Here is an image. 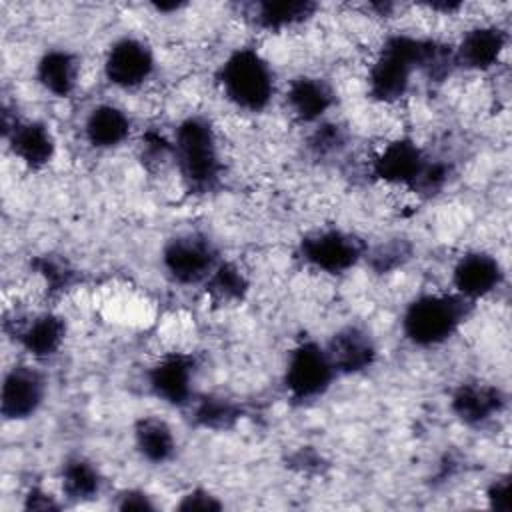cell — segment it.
Segmentation results:
<instances>
[{
	"label": "cell",
	"instance_id": "obj_1",
	"mask_svg": "<svg viewBox=\"0 0 512 512\" xmlns=\"http://www.w3.org/2000/svg\"><path fill=\"white\" fill-rule=\"evenodd\" d=\"M172 156L190 190L208 192L218 182L222 162L210 120L202 116L184 118L174 130Z\"/></svg>",
	"mask_w": 512,
	"mask_h": 512
},
{
	"label": "cell",
	"instance_id": "obj_2",
	"mask_svg": "<svg viewBox=\"0 0 512 512\" xmlns=\"http://www.w3.org/2000/svg\"><path fill=\"white\" fill-rule=\"evenodd\" d=\"M218 84L236 108L246 112L264 110L274 96V72L266 58L248 46L226 56L218 70Z\"/></svg>",
	"mask_w": 512,
	"mask_h": 512
},
{
	"label": "cell",
	"instance_id": "obj_3",
	"mask_svg": "<svg viewBox=\"0 0 512 512\" xmlns=\"http://www.w3.org/2000/svg\"><path fill=\"white\" fill-rule=\"evenodd\" d=\"M472 302L454 294H420L402 314V332L416 346L446 342L464 322Z\"/></svg>",
	"mask_w": 512,
	"mask_h": 512
},
{
	"label": "cell",
	"instance_id": "obj_4",
	"mask_svg": "<svg viewBox=\"0 0 512 512\" xmlns=\"http://www.w3.org/2000/svg\"><path fill=\"white\" fill-rule=\"evenodd\" d=\"M336 370L322 344L306 340L300 342L290 354L284 372V384L292 398L310 400L328 390Z\"/></svg>",
	"mask_w": 512,
	"mask_h": 512
},
{
	"label": "cell",
	"instance_id": "obj_5",
	"mask_svg": "<svg viewBox=\"0 0 512 512\" xmlns=\"http://www.w3.org/2000/svg\"><path fill=\"white\" fill-rule=\"evenodd\" d=\"M220 262L214 244L200 234H182L162 248V266L178 284L206 282Z\"/></svg>",
	"mask_w": 512,
	"mask_h": 512
},
{
	"label": "cell",
	"instance_id": "obj_6",
	"mask_svg": "<svg viewBox=\"0 0 512 512\" xmlns=\"http://www.w3.org/2000/svg\"><path fill=\"white\" fill-rule=\"evenodd\" d=\"M364 254V244L344 230H320L300 242L302 260L326 274H342L356 266Z\"/></svg>",
	"mask_w": 512,
	"mask_h": 512
},
{
	"label": "cell",
	"instance_id": "obj_7",
	"mask_svg": "<svg viewBox=\"0 0 512 512\" xmlns=\"http://www.w3.org/2000/svg\"><path fill=\"white\" fill-rule=\"evenodd\" d=\"M152 48L134 36L118 38L106 52L104 74L110 84L130 90L142 86L154 72Z\"/></svg>",
	"mask_w": 512,
	"mask_h": 512
},
{
	"label": "cell",
	"instance_id": "obj_8",
	"mask_svg": "<svg viewBox=\"0 0 512 512\" xmlns=\"http://www.w3.org/2000/svg\"><path fill=\"white\" fill-rule=\"evenodd\" d=\"M430 158L410 138H396L374 156L372 172L386 184L416 188Z\"/></svg>",
	"mask_w": 512,
	"mask_h": 512
},
{
	"label": "cell",
	"instance_id": "obj_9",
	"mask_svg": "<svg viewBox=\"0 0 512 512\" xmlns=\"http://www.w3.org/2000/svg\"><path fill=\"white\" fill-rule=\"evenodd\" d=\"M46 382L44 376L26 364L12 366L2 380L0 410L6 420H26L34 416L44 400Z\"/></svg>",
	"mask_w": 512,
	"mask_h": 512
},
{
	"label": "cell",
	"instance_id": "obj_10",
	"mask_svg": "<svg viewBox=\"0 0 512 512\" xmlns=\"http://www.w3.org/2000/svg\"><path fill=\"white\" fill-rule=\"evenodd\" d=\"M504 278V270L488 252H468L464 254L452 270V286L458 296L468 302L492 294Z\"/></svg>",
	"mask_w": 512,
	"mask_h": 512
},
{
	"label": "cell",
	"instance_id": "obj_11",
	"mask_svg": "<svg viewBox=\"0 0 512 512\" xmlns=\"http://www.w3.org/2000/svg\"><path fill=\"white\" fill-rule=\"evenodd\" d=\"M194 358L188 354H166L148 370V386L162 402L184 406L192 396Z\"/></svg>",
	"mask_w": 512,
	"mask_h": 512
},
{
	"label": "cell",
	"instance_id": "obj_12",
	"mask_svg": "<svg viewBox=\"0 0 512 512\" xmlns=\"http://www.w3.org/2000/svg\"><path fill=\"white\" fill-rule=\"evenodd\" d=\"M12 154L32 170H40L52 162L56 142L50 128L40 120H14L4 128Z\"/></svg>",
	"mask_w": 512,
	"mask_h": 512
},
{
	"label": "cell",
	"instance_id": "obj_13",
	"mask_svg": "<svg viewBox=\"0 0 512 512\" xmlns=\"http://www.w3.org/2000/svg\"><path fill=\"white\" fill-rule=\"evenodd\" d=\"M336 374H358L376 360V346L370 334L360 326L340 328L324 346Z\"/></svg>",
	"mask_w": 512,
	"mask_h": 512
},
{
	"label": "cell",
	"instance_id": "obj_14",
	"mask_svg": "<svg viewBox=\"0 0 512 512\" xmlns=\"http://www.w3.org/2000/svg\"><path fill=\"white\" fill-rule=\"evenodd\" d=\"M506 50V32L494 24H478L464 32L454 48V62L468 70H488Z\"/></svg>",
	"mask_w": 512,
	"mask_h": 512
},
{
	"label": "cell",
	"instance_id": "obj_15",
	"mask_svg": "<svg viewBox=\"0 0 512 512\" xmlns=\"http://www.w3.org/2000/svg\"><path fill=\"white\" fill-rule=\"evenodd\" d=\"M286 104L300 122H316L334 104V92L318 76H298L288 84Z\"/></svg>",
	"mask_w": 512,
	"mask_h": 512
},
{
	"label": "cell",
	"instance_id": "obj_16",
	"mask_svg": "<svg viewBox=\"0 0 512 512\" xmlns=\"http://www.w3.org/2000/svg\"><path fill=\"white\" fill-rule=\"evenodd\" d=\"M452 412L466 424H484L504 406V394L492 384H460L450 400Z\"/></svg>",
	"mask_w": 512,
	"mask_h": 512
},
{
	"label": "cell",
	"instance_id": "obj_17",
	"mask_svg": "<svg viewBox=\"0 0 512 512\" xmlns=\"http://www.w3.org/2000/svg\"><path fill=\"white\" fill-rule=\"evenodd\" d=\"M130 118L128 114L114 104H98L94 106L84 122V136L90 146L108 150L120 146L130 134Z\"/></svg>",
	"mask_w": 512,
	"mask_h": 512
},
{
	"label": "cell",
	"instance_id": "obj_18",
	"mask_svg": "<svg viewBox=\"0 0 512 512\" xmlns=\"http://www.w3.org/2000/svg\"><path fill=\"white\" fill-rule=\"evenodd\" d=\"M78 70V60L72 52L52 48L40 56L36 64V80L46 92L58 98H68L76 90Z\"/></svg>",
	"mask_w": 512,
	"mask_h": 512
},
{
	"label": "cell",
	"instance_id": "obj_19",
	"mask_svg": "<svg viewBox=\"0 0 512 512\" xmlns=\"http://www.w3.org/2000/svg\"><path fill=\"white\" fill-rule=\"evenodd\" d=\"M64 336H66V324L60 316L52 312L36 314L18 332L20 346L32 358H40V360L54 356L60 350Z\"/></svg>",
	"mask_w": 512,
	"mask_h": 512
},
{
	"label": "cell",
	"instance_id": "obj_20",
	"mask_svg": "<svg viewBox=\"0 0 512 512\" xmlns=\"http://www.w3.org/2000/svg\"><path fill=\"white\" fill-rule=\"evenodd\" d=\"M134 444L140 456L152 464L168 462L176 452L172 428L156 416H144L134 426Z\"/></svg>",
	"mask_w": 512,
	"mask_h": 512
},
{
	"label": "cell",
	"instance_id": "obj_21",
	"mask_svg": "<svg viewBox=\"0 0 512 512\" xmlns=\"http://www.w3.org/2000/svg\"><path fill=\"white\" fill-rule=\"evenodd\" d=\"M316 10L308 0H264L252 6V20L264 30H284L308 20Z\"/></svg>",
	"mask_w": 512,
	"mask_h": 512
},
{
	"label": "cell",
	"instance_id": "obj_22",
	"mask_svg": "<svg viewBox=\"0 0 512 512\" xmlns=\"http://www.w3.org/2000/svg\"><path fill=\"white\" fill-rule=\"evenodd\" d=\"M62 492L74 502L92 500L98 496L102 478L98 468L84 456H72L62 464Z\"/></svg>",
	"mask_w": 512,
	"mask_h": 512
},
{
	"label": "cell",
	"instance_id": "obj_23",
	"mask_svg": "<svg viewBox=\"0 0 512 512\" xmlns=\"http://www.w3.org/2000/svg\"><path fill=\"white\" fill-rule=\"evenodd\" d=\"M206 292L218 302L242 300L248 290V280L242 270L232 262H218L206 278Z\"/></svg>",
	"mask_w": 512,
	"mask_h": 512
},
{
	"label": "cell",
	"instance_id": "obj_24",
	"mask_svg": "<svg viewBox=\"0 0 512 512\" xmlns=\"http://www.w3.org/2000/svg\"><path fill=\"white\" fill-rule=\"evenodd\" d=\"M238 416V408L224 398H204L196 408V418L210 428H224Z\"/></svg>",
	"mask_w": 512,
	"mask_h": 512
},
{
	"label": "cell",
	"instance_id": "obj_25",
	"mask_svg": "<svg viewBox=\"0 0 512 512\" xmlns=\"http://www.w3.org/2000/svg\"><path fill=\"white\" fill-rule=\"evenodd\" d=\"M346 142V136L342 132L340 126H334V124H322L318 126V130L314 132L312 136V148L320 154H326V152H336L344 146Z\"/></svg>",
	"mask_w": 512,
	"mask_h": 512
},
{
	"label": "cell",
	"instance_id": "obj_26",
	"mask_svg": "<svg viewBox=\"0 0 512 512\" xmlns=\"http://www.w3.org/2000/svg\"><path fill=\"white\" fill-rule=\"evenodd\" d=\"M510 480L508 476L494 478L492 484L486 490V498L492 510L496 512H508L510 510Z\"/></svg>",
	"mask_w": 512,
	"mask_h": 512
},
{
	"label": "cell",
	"instance_id": "obj_27",
	"mask_svg": "<svg viewBox=\"0 0 512 512\" xmlns=\"http://www.w3.org/2000/svg\"><path fill=\"white\" fill-rule=\"evenodd\" d=\"M222 504L206 490H192L182 496L178 510H220Z\"/></svg>",
	"mask_w": 512,
	"mask_h": 512
},
{
	"label": "cell",
	"instance_id": "obj_28",
	"mask_svg": "<svg viewBox=\"0 0 512 512\" xmlns=\"http://www.w3.org/2000/svg\"><path fill=\"white\" fill-rule=\"evenodd\" d=\"M118 508L120 510H154V504L150 496L142 490H124L118 496Z\"/></svg>",
	"mask_w": 512,
	"mask_h": 512
},
{
	"label": "cell",
	"instance_id": "obj_29",
	"mask_svg": "<svg viewBox=\"0 0 512 512\" xmlns=\"http://www.w3.org/2000/svg\"><path fill=\"white\" fill-rule=\"evenodd\" d=\"M40 272L44 274L46 282H48L52 288H62L64 284H68V278H70L68 268L62 266V264H58V262H52V260H42Z\"/></svg>",
	"mask_w": 512,
	"mask_h": 512
},
{
	"label": "cell",
	"instance_id": "obj_30",
	"mask_svg": "<svg viewBox=\"0 0 512 512\" xmlns=\"http://www.w3.org/2000/svg\"><path fill=\"white\" fill-rule=\"evenodd\" d=\"M28 510H54L58 508V504L52 500L50 494L38 490V488H32L26 496V504H24Z\"/></svg>",
	"mask_w": 512,
	"mask_h": 512
}]
</instances>
